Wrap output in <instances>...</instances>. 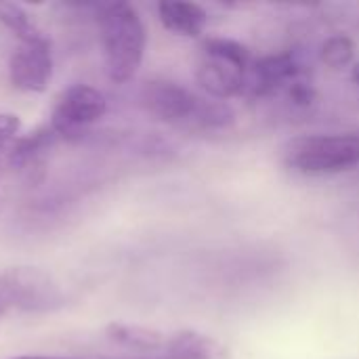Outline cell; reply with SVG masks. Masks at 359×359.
<instances>
[{
  "mask_svg": "<svg viewBox=\"0 0 359 359\" xmlns=\"http://www.w3.org/2000/svg\"><path fill=\"white\" fill-rule=\"evenodd\" d=\"M97 21L107 78L116 84H126L143 63L147 46L145 23L128 2L101 4Z\"/></svg>",
  "mask_w": 359,
  "mask_h": 359,
  "instance_id": "1",
  "label": "cell"
},
{
  "mask_svg": "<svg viewBox=\"0 0 359 359\" xmlns=\"http://www.w3.org/2000/svg\"><path fill=\"white\" fill-rule=\"evenodd\" d=\"M288 168L309 177L339 175L359 166V133L313 135L288 143L284 151Z\"/></svg>",
  "mask_w": 359,
  "mask_h": 359,
  "instance_id": "2",
  "label": "cell"
},
{
  "mask_svg": "<svg viewBox=\"0 0 359 359\" xmlns=\"http://www.w3.org/2000/svg\"><path fill=\"white\" fill-rule=\"evenodd\" d=\"M0 301L6 309L50 313L65 305V294L44 269L8 267L0 271Z\"/></svg>",
  "mask_w": 359,
  "mask_h": 359,
  "instance_id": "3",
  "label": "cell"
},
{
  "mask_svg": "<svg viewBox=\"0 0 359 359\" xmlns=\"http://www.w3.org/2000/svg\"><path fill=\"white\" fill-rule=\"evenodd\" d=\"M107 114L105 95L90 84H72L55 101L48 126L63 141H82Z\"/></svg>",
  "mask_w": 359,
  "mask_h": 359,
  "instance_id": "4",
  "label": "cell"
},
{
  "mask_svg": "<svg viewBox=\"0 0 359 359\" xmlns=\"http://www.w3.org/2000/svg\"><path fill=\"white\" fill-rule=\"evenodd\" d=\"M200 95L191 93L189 88L181 86L172 80H149L143 84L139 93L141 107L156 120L175 124V126H189L194 124Z\"/></svg>",
  "mask_w": 359,
  "mask_h": 359,
  "instance_id": "5",
  "label": "cell"
},
{
  "mask_svg": "<svg viewBox=\"0 0 359 359\" xmlns=\"http://www.w3.org/2000/svg\"><path fill=\"white\" fill-rule=\"evenodd\" d=\"M8 80L21 93H44L53 80V48L48 38L19 44L8 59Z\"/></svg>",
  "mask_w": 359,
  "mask_h": 359,
  "instance_id": "6",
  "label": "cell"
},
{
  "mask_svg": "<svg viewBox=\"0 0 359 359\" xmlns=\"http://www.w3.org/2000/svg\"><path fill=\"white\" fill-rule=\"evenodd\" d=\"M57 141L59 137L48 124L38 126L32 133L17 137L6 149V168L15 170L29 183L40 179L48 151L55 147Z\"/></svg>",
  "mask_w": 359,
  "mask_h": 359,
  "instance_id": "7",
  "label": "cell"
},
{
  "mask_svg": "<svg viewBox=\"0 0 359 359\" xmlns=\"http://www.w3.org/2000/svg\"><path fill=\"white\" fill-rule=\"evenodd\" d=\"M248 69H242L233 63L215 59V57H204L196 69L198 84L219 101H227L231 97H238L244 93V76Z\"/></svg>",
  "mask_w": 359,
  "mask_h": 359,
  "instance_id": "8",
  "label": "cell"
},
{
  "mask_svg": "<svg viewBox=\"0 0 359 359\" xmlns=\"http://www.w3.org/2000/svg\"><path fill=\"white\" fill-rule=\"evenodd\" d=\"M158 17L168 32L185 38H198L208 23V15L200 4L179 0L158 2Z\"/></svg>",
  "mask_w": 359,
  "mask_h": 359,
  "instance_id": "9",
  "label": "cell"
},
{
  "mask_svg": "<svg viewBox=\"0 0 359 359\" xmlns=\"http://www.w3.org/2000/svg\"><path fill=\"white\" fill-rule=\"evenodd\" d=\"M168 359H227L225 347L196 330H181L166 341Z\"/></svg>",
  "mask_w": 359,
  "mask_h": 359,
  "instance_id": "10",
  "label": "cell"
},
{
  "mask_svg": "<svg viewBox=\"0 0 359 359\" xmlns=\"http://www.w3.org/2000/svg\"><path fill=\"white\" fill-rule=\"evenodd\" d=\"M105 337L133 351H143V353H154L166 347V337L160 330L147 328V326H137V324H124V322H111L105 328Z\"/></svg>",
  "mask_w": 359,
  "mask_h": 359,
  "instance_id": "11",
  "label": "cell"
},
{
  "mask_svg": "<svg viewBox=\"0 0 359 359\" xmlns=\"http://www.w3.org/2000/svg\"><path fill=\"white\" fill-rule=\"evenodd\" d=\"M0 23L21 44H29V42L46 38L42 34V29L38 27V23L34 21V17L21 4H17V2H2L0 0Z\"/></svg>",
  "mask_w": 359,
  "mask_h": 359,
  "instance_id": "12",
  "label": "cell"
},
{
  "mask_svg": "<svg viewBox=\"0 0 359 359\" xmlns=\"http://www.w3.org/2000/svg\"><path fill=\"white\" fill-rule=\"evenodd\" d=\"M236 120V111L227 101H219L212 97H202L194 124L191 128H204V130H215V128H227Z\"/></svg>",
  "mask_w": 359,
  "mask_h": 359,
  "instance_id": "13",
  "label": "cell"
},
{
  "mask_svg": "<svg viewBox=\"0 0 359 359\" xmlns=\"http://www.w3.org/2000/svg\"><path fill=\"white\" fill-rule=\"evenodd\" d=\"M202 50H204V57H215V59L233 63L242 69H248L255 61L248 46L231 38H208L204 40Z\"/></svg>",
  "mask_w": 359,
  "mask_h": 359,
  "instance_id": "14",
  "label": "cell"
},
{
  "mask_svg": "<svg viewBox=\"0 0 359 359\" xmlns=\"http://www.w3.org/2000/svg\"><path fill=\"white\" fill-rule=\"evenodd\" d=\"M320 57L322 61L332 67V69H341V67H347L353 57H355V44L349 36H343V34H337V36H330L322 48H320Z\"/></svg>",
  "mask_w": 359,
  "mask_h": 359,
  "instance_id": "15",
  "label": "cell"
},
{
  "mask_svg": "<svg viewBox=\"0 0 359 359\" xmlns=\"http://www.w3.org/2000/svg\"><path fill=\"white\" fill-rule=\"evenodd\" d=\"M21 122L15 114L0 111V149H6L19 137Z\"/></svg>",
  "mask_w": 359,
  "mask_h": 359,
  "instance_id": "16",
  "label": "cell"
},
{
  "mask_svg": "<svg viewBox=\"0 0 359 359\" xmlns=\"http://www.w3.org/2000/svg\"><path fill=\"white\" fill-rule=\"evenodd\" d=\"M286 88H288V97H290L292 103H297V105L307 107V105H311V103L316 101V90H313L311 82H307L305 78L294 80V82L288 84Z\"/></svg>",
  "mask_w": 359,
  "mask_h": 359,
  "instance_id": "17",
  "label": "cell"
},
{
  "mask_svg": "<svg viewBox=\"0 0 359 359\" xmlns=\"http://www.w3.org/2000/svg\"><path fill=\"white\" fill-rule=\"evenodd\" d=\"M8 149V147H6ZM6 149H0V212L4 208V202H6V194H4V181H2V170L6 166Z\"/></svg>",
  "mask_w": 359,
  "mask_h": 359,
  "instance_id": "18",
  "label": "cell"
},
{
  "mask_svg": "<svg viewBox=\"0 0 359 359\" xmlns=\"http://www.w3.org/2000/svg\"><path fill=\"white\" fill-rule=\"evenodd\" d=\"M8 359H76V358H48V355H17Z\"/></svg>",
  "mask_w": 359,
  "mask_h": 359,
  "instance_id": "19",
  "label": "cell"
},
{
  "mask_svg": "<svg viewBox=\"0 0 359 359\" xmlns=\"http://www.w3.org/2000/svg\"><path fill=\"white\" fill-rule=\"evenodd\" d=\"M351 80H353L355 84H359V63H355L353 69H351Z\"/></svg>",
  "mask_w": 359,
  "mask_h": 359,
  "instance_id": "20",
  "label": "cell"
},
{
  "mask_svg": "<svg viewBox=\"0 0 359 359\" xmlns=\"http://www.w3.org/2000/svg\"><path fill=\"white\" fill-rule=\"evenodd\" d=\"M6 311H8V309H6V307H4V303L0 301V318H2V316H4Z\"/></svg>",
  "mask_w": 359,
  "mask_h": 359,
  "instance_id": "21",
  "label": "cell"
}]
</instances>
